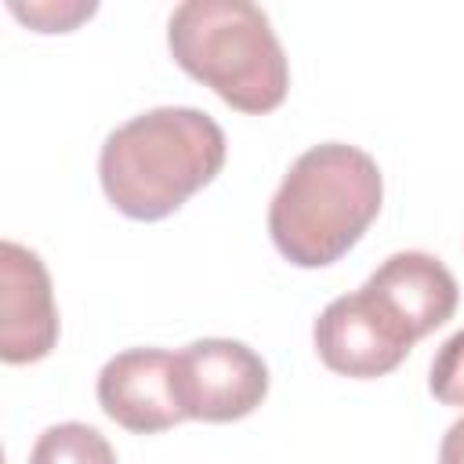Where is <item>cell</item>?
I'll list each match as a JSON object with an SVG mask.
<instances>
[{
    "instance_id": "cell-1",
    "label": "cell",
    "mask_w": 464,
    "mask_h": 464,
    "mask_svg": "<svg viewBox=\"0 0 464 464\" xmlns=\"http://www.w3.org/2000/svg\"><path fill=\"white\" fill-rule=\"evenodd\" d=\"M225 167V130L199 109L160 105L120 123L98 156L105 199L130 221H160Z\"/></svg>"
},
{
    "instance_id": "cell-2",
    "label": "cell",
    "mask_w": 464,
    "mask_h": 464,
    "mask_svg": "<svg viewBox=\"0 0 464 464\" xmlns=\"http://www.w3.org/2000/svg\"><path fill=\"white\" fill-rule=\"evenodd\" d=\"M384 181L370 152L323 141L294 160L268 203V236L297 268L341 261L381 214Z\"/></svg>"
},
{
    "instance_id": "cell-3",
    "label": "cell",
    "mask_w": 464,
    "mask_h": 464,
    "mask_svg": "<svg viewBox=\"0 0 464 464\" xmlns=\"http://www.w3.org/2000/svg\"><path fill=\"white\" fill-rule=\"evenodd\" d=\"M167 47L192 80L239 112H272L290 91L283 44L257 4L185 0L167 22Z\"/></svg>"
},
{
    "instance_id": "cell-4",
    "label": "cell",
    "mask_w": 464,
    "mask_h": 464,
    "mask_svg": "<svg viewBox=\"0 0 464 464\" xmlns=\"http://www.w3.org/2000/svg\"><path fill=\"white\" fill-rule=\"evenodd\" d=\"M174 395L185 420L228 424L265 402L268 366L243 341L203 337L174 355Z\"/></svg>"
},
{
    "instance_id": "cell-5",
    "label": "cell",
    "mask_w": 464,
    "mask_h": 464,
    "mask_svg": "<svg viewBox=\"0 0 464 464\" xmlns=\"http://www.w3.org/2000/svg\"><path fill=\"white\" fill-rule=\"evenodd\" d=\"M312 337L326 370L355 381L392 373L417 344L366 286H359L355 294L334 297L319 312Z\"/></svg>"
},
{
    "instance_id": "cell-6",
    "label": "cell",
    "mask_w": 464,
    "mask_h": 464,
    "mask_svg": "<svg viewBox=\"0 0 464 464\" xmlns=\"http://www.w3.org/2000/svg\"><path fill=\"white\" fill-rule=\"evenodd\" d=\"M58 344V308L51 276L36 250L0 243V359L7 366L40 362Z\"/></svg>"
},
{
    "instance_id": "cell-7",
    "label": "cell",
    "mask_w": 464,
    "mask_h": 464,
    "mask_svg": "<svg viewBox=\"0 0 464 464\" xmlns=\"http://www.w3.org/2000/svg\"><path fill=\"white\" fill-rule=\"evenodd\" d=\"M98 406L134 435H156L185 420L174 395V355L163 348H127L98 373Z\"/></svg>"
},
{
    "instance_id": "cell-8",
    "label": "cell",
    "mask_w": 464,
    "mask_h": 464,
    "mask_svg": "<svg viewBox=\"0 0 464 464\" xmlns=\"http://www.w3.org/2000/svg\"><path fill=\"white\" fill-rule=\"evenodd\" d=\"M362 286L384 304V312L413 341L428 337L446 319H453L457 297H460L453 272L435 254H424V250L392 254Z\"/></svg>"
},
{
    "instance_id": "cell-9",
    "label": "cell",
    "mask_w": 464,
    "mask_h": 464,
    "mask_svg": "<svg viewBox=\"0 0 464 464\" xmlns=\"http://www.w3.org/2000/svg\"><path fill=\"white\" fill-rule=\"evenodd\" d=\"M29 464H116V450L98 428L65 420V424H51L36 439Z\"/></svg>"
},
{
    "instance_id": "cell-10",
    "label": "cell",
    "mask_w": 464,
    "mask_h": 464,
    "mask_svg": "<svg viewBox=\"0 0 464 464\" xmlns=\"http://www.w3.org/2000/svg\"><path fill=\"white\" fill-rule=\"evenodd\" d=\"M428 392L442 406H464V330L439 344L428 370Z\"/></svg>"
},
{
    "instance_id": "cell-11",
    "label": "cell",
    "mask_w": 464,
    "mask_h": 464,
    "mask_svg": "<svg viewBox=\"0 0 464 464\" xmlns=\"http://www.w3.org/2000/svg\"><path fill=\"white\" fill-rule=\"evenodd\" d=\"M7 11L14 14V18H22L29 29H36V33H69V29H76L83 18H91L94 11H98V4H18V0H11L7 4Z\"/></svg>"
},
{
    "instance_id": "cell-12",
    "label": "cell",
    "mask_w": 464,
    "mask_h": 464,
    "mask_svg": "<svg viewBox=\"0 0 464 464\" xmlns=\"http://www.w3.org/2000/svg\"><path fill=\"white\" fill-rule=\"evenodd\" d=\"M439 464H464V417L446 428L439 446Z\"/></svg>"
}]
</instances>
